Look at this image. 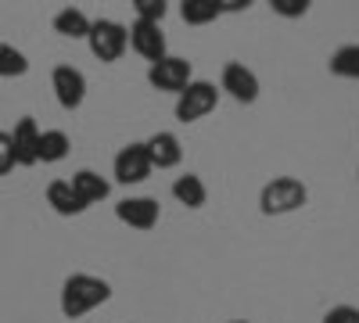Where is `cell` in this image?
I'll list each match as a JSON object with an SVG mask.
<instances>
[{"label": "cell", "mask_w": 359, "mask_h": 323, "mask_svg": "<svg viewBox=\"0 0 359 323\" xmlns=\"http://www.w3.org/2000/svg\"><path fill=\"white\" fill-rule=\"evenodd\" d=\"M111 298V284L101 277H90V273H72L62 284V312L69 319H79L86 312H94L97 305H104Z\"/></svg>", "instance_id": "cell-1"}, {"label": "cell", "mask_w": 359, "mask_h": 323, "mask_svg": "<svg viewBox=\"0 0 359 323\" xmlns=\"http://www.w3.org/2000/svg\"><path fill=\"white\" fill-rule=\"evenodd\" d=\"M306 201H309V187L302 180H294V176H273L259 194V212L262 216H287V212H298Z\"/></svg>", "instance_id": "cell-2"}, {"label": "cell", "mask_w": 359, "mask_h": 323, "mask_svg": "<svg viewBox=\"0 0 359 323\" xmlns=\"http://www.w3.org/2000/svg\"><path fill=\"white\" fill-rule=\"evenodd\" d=\"M86 47H90V54H94L97 62L111 65V62H118V57L126 54V47H130V29H126L123 22H115V18H97V22H90Z\"/></svg>", "instance_id": "cell-3"}, {"label": "cell", "mask_w": 359, "mask_h": 323, "mask_svg": "<svg viewBox=\"0 0 359 323\" xmlns=\"http://www.w3.org/2000/svg\"><path fill=\"white\" fill-rule=\"evenodd\" d=\"M219 104V90L208 79H191L184 94H176V123H198Z\"/></svg>", "instance_id": "cell-4"}, {"label": "cell", "mask_w": 359, "mask_h": 323, "mask_svg": "<svg viewBox=\"0 0 359 323\" xmlns=\"http://www.w3.org/2000/svg\"><path fill=\"white\" fill-rule=\"evenodd\" d=\"M191 79H194L191 62L187 57H176V54H165L162 62H155L151 69H147V83L162 94H184Z\"/></svg>", "instance_id": "cell-5"}, {"label": "cell", "mask_w": 359, "mask_h": 323, "mask_svg": "<svg viewBox=\"0 0 359 323\" xmlns=\"http://www.w3.org/2000/svg\"><path fill=\"white\" fill-rule=\"evenodd\" d=\"M219 90H226L237 104H255L259 101V76L245 62H226L219 76Z\"/></svg>", "instance_id": "cell-6"}, {"label": "cell", "mask_w": 359, "mask_h": 323, "mask_svg": "<svg viewBox=\"0 0 359 323\" xmlns=\"http://www.w3.org/2000/svg\"><path fill=\"white\" fill-rule=\"evenodd\" d=\"M111 172H115V180L123 184V187L144 184L147 176L155 172V169H151V162H147L144 140H137V144H126V148H123V151L115 155V165H111Z\"/></svg>", "instance_id": "cell-7"}, {"label": "cell", "mask_w": 359, "mask_h": 323, "mask_svg": "<svg viewBox=\"0 0 359 323\" xmlns=\"http://www.w3.org/2000/svg\"><path fill=\"white\" fill-rule=\"evenodd\" d=\"M50 86H54V97L65 111H76L86 101V76L76 65H57L50 72Z\"/></svg>", "instance_id": "cell-8"}, {"label": "cell", "mask_w": 359, "mask_h": 323, "mask_svg": "<svg viewBox=\"0 0 359 323\" xmlns=\"http://www.w3.org/2000/svg\"><path fill=\"white\" fill-rule=\"evenodd\" d=\"M115 219L133 230H155L162 219V205L155 198H126L115 205Z\"/></svg>", "instance_id": "cell-9"}, {"label": "cell", "mask_w": 359, "mask_h": 323, "mask_svg": "<svg viewBox=\"0 0 359 323\" xmlns=\"http://www.w3.org/2000/svg\"><path fill=\"white\" fill-rule=\"evenodd\" d=\"M130 47L140 54V57H147V62H162V57L169 54V47H165V33H162V25H155V22H133L130 25Z\"/></svg>", "instance_id": "cell-10"}, {"label": "cell", "mask_w": 359, "mask_h": 323, "mask_svg": "<svg viewBox=\"0 0 359 323\" xmlns=\"http://www.w3.org/2000/svg\"><path fill=\"white\" fill-rule=\"evenodd\" d=\"M144 151H147V162H151V169H176L180 158H184V144H180L176 133L169 130H158L144 140Z\"/></svg>", "instance_id": "cell-11"}, {"label": "cell", "mask_w": 359, "mask_h": 323, "mask_svg": "<svg viewBox=\"0 0 359 323\" xmlns=\"http://www.w3.org/2000/svg\"><path fill=\"white\" fill-rule=\"evenodd\" d=\"M40 126L33 115L18 119V126L11 130V148H15V165H36V144H40Z\"/></svg>", "instance_id": "cell-12"}, {"label": "cell", "mask_w": 359, "mask_h": 323, "mask_svg": "<svg viewBox=\"0 0 359 323\" xmlns=\"http://www.w3.org/2000/svg\"><path fill=\"white\" fill-rule=\"evenodd\" d=\"M69 184H72L76 198L86 205V209H90V205H97V201H104V198L111 194V184L104 180L101 172H94V169H79Z\"/></svg>", "instance_id": "cell-13"}, {"label": "cell", "mask_w": 359, "mask_h": 323, "mask_svg": "<svg viewBox=\"0 0 359 323\" xmlns=\"http://www.w3.org/2000/svg\"><path fill=\"white\" fill-rule=\"evenodd\" d=\"M47 205L57 216H79V212H86V205L76 198L69 180H50L47 184Z\"/></svg>", "instance_id": "cell-14"}, {"label": "cell", "mask_w": 359, "mask_h": 323, "mask_svg": "<svg viewBox=\"0 0 359 323\" xmlns=\"http://www.w3.org/2000/svg\"><path fill=\"white\" fill-rule=\"evenodd\" d=\"M69 151H72V140H69V133H65V130H43V133H40V144H36V162L54 165V162L69 158Z\"/></svg>", "instance_id": "cell-15"}, {"label": "cell", "mask_w": 359, "mask_h": 323, "mask_svg": "<svg viewBox=\"0 0 359 323\" xmlns=\"http://www.w3.org/2000/svg\"><path fill=\"white\" fill-rule=\"evenodd\" d=\"M172 198L180 205H187V209H201V205L208 201V191H205V180L198 172H184L172 180Z\"/></svg>", "instance_id": "cell-16"}, {"label": "cell", "mask_w": 359, "mask_h": 323, "mask_svg": "<svg viewBox=\"0 0 359 323\" xmlns=\"http://www.w3.org/2000/svg\"><path fill=\"white\" fill-rule=\"evenodd\" d=\"M54 33L65 36V40H86V33H90L86 11H79V8H62V11L54 15Z\"/></svg>", "instance_id": "cell-17"}, {"label": "cell", "mask_w": 359, "mask_h": 323, "mask_svg": "<svg viewBox=\"0 0 359 323\" xmlns=\"http://www.w3.org/2000/svg\"><path fill=\"white\" fill-rule=\"evenodd\" d=\"M180 15H184L187 25H208L223 11H219V0H184V4H180Z\"/></svg>", "instance_id": "cell-18"}, {"label": "cell", "mask_w": 359, "mask_h": 323, "mask_svg": "<svg viewBox=\"0 0 359 323\" xmlns=\"http://www.w3.org/2000/svg\"><path fill=\"white\" fill-rule=\"evenodd\" d=\"M331 72L341 76V79H359V43H345L331 54Z\"/></svg>", "instance_id": "cell-19"}, {"label": "cell", "mask_w": 359, "mask_h": 323, "mask_svg": "<svg viewBox=\"0 0 359 323\" xmlns=\"http://www.w3.org/2000/svg\"><path fill=\"white\" fill-rule=\"evenodd\" d=\"M29 72V57L15 43H0V79H18Z\"/></svg>", "instance_id": "cell-20"}, {"label": "cell", "mask_w": 359, "mask_h": 323, "mask_svg": "<svg viewBox=\"0 0 359 323\" xmlns=\"http://www.w3.org/2000/svg\"><path fill=\"white\" fill-rule=\"evenodd\" d=\"M133 8H137V22H155V25H162L169 11L165 0H133Z\"/></svg>", "instance_id": "cell-21"}, {"label": "cell", "mask_w": 359, "mask_h": 323, "mask_svg": "<svg viewBox=\"0 0 359 323\" xmlns=\"http://www.w3.org/2000/svg\"><path fill=\"white\" fill-rule=\"evenodd\" d=\"M269 8L280 18H302L309 11V0H269Z\"/></svg>", "instance_id": "cell-22"}, {"label": "cell", "mask_w": 359, "mask_h": 323, "mask_svg": "<svg viewBox=\"0 0 359 323\" xmlns=\"http://www.w3.org/2000/svg\"><path fill=\"white\" fill-rule=\"evenodd\" d=\"M15 169V148H11V133L0 130V176H8Z\"/></svg>", "instance_id": "cell-23"}, {"label": "cell", "mask_w": 359, "mask_h": 323, "mask_svg": "<svg viewBox=\"0 0 359 323\" xmlns=\"http://www.w3.org/2000/svg\"><path fill=\"white\" fill-rule=\"evenodd\" d=\"M323 323H359V309H352V305H334L331 312L323 316Z\"/></svg>", "instance_id": "cell-24"}, {"label": "cell", "mask_w": 359, "mask_h": 323, "mask_svg": "<svg viewBox=\"0 0 359 323\" xmlns=\"http://www.w3.org/2000/svg\"><path fill=\"white\" fill-rule=\"evenodd\" d=\"M226 323H248V319H226Z\"/></svg>", "instance_id": "cell-25"}]
</instances>
